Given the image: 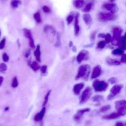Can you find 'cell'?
Masks as SVG:
<instances>
[{"label": "cell", "mask_w": 126, "mask_h": 126, "mask_svg": "<svg viewBox=\"0 0 126 126\" xmlns=\"http://www.w3.org/2000/svg\"><path fill=\"white\" fill-rule=\"evenodd\" d=\"M115 108L116 109L117 112L121 116L126 114V101L124 100H119L115 103Z\"/></svg>", "instance_id": "obj_1"}, {"label": "cell", "mask_w": 126, "mask_h": 126, "mask_svg": "<svg viewBox=\"0 0 126 126\" xmlns=\"http://www.w3.org/2000/svg\"><path fill=\"white\" fill-rule=\"evenodd\" d=\"M93 88L95 91H103L107 89L108 84L105 81L95 80L93 82Z\"/></svg>", "instance_id": "obj_2"}, {"label": "cell", "mask_w": 126, "mask_h": 126, "mask_svg": "<svg viewBox=\"0 0 126 126\" xmlns=\"http://www.w3.org/2000/svg\"><path fill=\"white\" fill-rule=\"evenodd\" d=\"M90 72V67L89 65H82L79 67L78 70V72L77 75L76 77L75 80H78V79H80L82 77H86L87 74L88 75L89 74Z\"/></svg>", "instance_id": "obj_3"}, {"label": "cell", "mask_w": 126, "mask_h": 126, "mask_svg": "<svg viewBox=\"0 0 126 126\" xmlns=\"http://www.w3.org/2000/svg\"><path fill=\"white\" fill-rule=\"evenodd\" d=\"M98 20L101 22H106L110 21H113L115 18V16L110 12H100L98 15Z\"/></svg>", "instance_id": "obj_4"}, {"label": "cell", "mask_w": 126, "mask_h": 126, "mask_svg": "<svg viewBox=\"0 0 126 126\" xmlns=\"http://www.w3.org/2000/svg\"><path fill=\"white\" fill-rule=\"evenodd\" d=\"M122 32H123V30L120 28H114L113 30V36L112 37V39L111 42L112 44L114 45H118V42H119V39L121 37Z\"/></svg>", "instance_id": "obj_5"}, {"label": "cell", "mask_w": 126, "mask_h": 126, "mask_svg": "<svg viewBox=\"0 0 126 126\" xmlns=\"http://www.w3.org/2000/svg\"><path fill=\"white\" fill-rule=\"evenodd\" d=\"M92 93V90L91 87H87L84 90L80 97V103L84 104L87 102L91 98Z\"/></svg>", "instance_id": "obj_6"}, {"label": "cell", "mask_w": 126, "mask_h": 126, "mask_svg": "<svg viewBox=\"0 0 126 126\" xmlns=\"http://www.w3.org/2000/svg\"><path fill=\"white\" fill-rule=\"evenodd\" d=\"M123 85H115L111 88L110 90V94L108 96V100H111V99L113 98V97L119 94L120 93L121 90L123 88Z\"/></svg>", "instance_id": "obj_7"}, {"label": "cell", "mask_w": 126, "mask_h": 126, "mask_svg": "<svg viewBox=\"0 0 126 126\" xmlns=\"http://www.w3.org/2000/svg\"><path fill=\"white\" fill-rule=\"evenodd\" d=\"M23 33H24L25 37L29 40L30 46L32 48H34V40H33V36H32V33L31 32V31L30 30L27 29V28H24L23 29Z\"/></svg>", "instance_id": "obj_8"}, {"label": "cell", "mask_w": 126, "mask_h": 126, "mask_svg": "<svg viewBox=\"0 0 126 126\" xmlns=\"http://www.w3.org/2000/svg\"><path fill=\"white\" fill-rule=\"evenodd\" d=\"M90 111H91V109L90 108H85L79 110L77 112V113H76V114L75 115V116H74V119L76 121H77V122H79V121L81 120V119L82 118L83 115L86 112H89Z\"/></svg>", "instance_id": "obj_9"}, {"label": "cell", "mask_w": 126, "mask_h": 126, "mask_svg": "<svg viewBox=\"0 0 126 126\" xmlns=\"http://www.w3.org/2000/svg\"><path fill=\"white\" fill-rule=\"evenodd\" d=\"M44 32L47 35V37L49 38H54L55 34V30L54 27L50 25H46L44 29Z\"/></svg>", "instance_id": "obj_10"}, {"label": "cell", "mask_w": 126, "mask_h": 126, "mask_svg": "<svg viewBox=\"0 0 126 126\" xmlns=\"http://www.w3.org/2000/svg\"><path fill=\"white\" fill-rule=\"evenodd\" d=\"M103 7L105 9H106L108 11H110V13L114 14L117 11V6L116 4L113 3V2H110V3H107L103 5Z\"/></svg>", "instance_id": "obj_11"}, {"label": "cell", "mask_w": 126, "mask_h": 126, "mask_svg": "<svg viewBox=\"0 0 126 126\" xmlns=\"http://www.w3.org/2000/svg\"><path fill=\"white\" fill-rule=\"evenodd\" d=\"M101 72H102V69L100 65H97V66L94 67L92 72V75H91V79H94L98 77L100 75Z\"/></svg>", "instance_id": "obj_12"}, {"label": "cell", "mask_w": 126, "mask_h": 126, "mask_svg": "<svg viewBox=\"0 0 126 126\" xmlns=\"http://www.w3.org/2000/svg\"><path fill=\"white\" fill-rule=\"evenodd\" d=\"M88 55V51L85 50H82L78 54V55L76 57V61L78 62L79 63H81L83 60L86 59V57Z\"/></svg>", "instance_id": "obj_13"}, {"label": "cell", "mask_w": 126, "mask_h": 126, "mask_svg": "<svg viewBox=\"0 0 126 126\" xmlns=\"http://www.w3.org/2000/svg\"><path fill=\"white\" fill-rule=\"evenodd\" d=\"M84 84L83 83H79V84H77L75 85L73 87V92L75 95H79L81 92V90L84 88Z\"/></svg>", "instance_id": "obj_14"}, {"label": "cell", "mask_w": 126, "mask_h": 126, "mask_svg": "<svg viewBox=\"0 0 126 126\" xmlns=\"http://www.w3.org/2000/svg\"><path fill=\"white\" fill-rule=\"evenodd\" d=\"M46 113V107H43L42 108V109L41 110V111L39 112H38V114H36L34 117V121H40L43 119V118L44 117V115Z\"/></svg>", "instance_id": "obj_15"}, {"label": "cell", "mask_w": 126, "mask_h": 126, "mask_svg": "<svg viewBox=\"0 0 126 126\" xmlns=\"http://www.w3.org/2000/svg\"><path fill=\"white\" fill-rule=\"evenodd\" d=\"M79 14L77 13V15L75 17V35L77 36L79 35L80 30V27L79 25Z\"/></svg>", "instance_id": "obj_16"}, {"label": "cell", "mask_w": 126, "mask_h": 126, "mask_svg": "<svg viewBox=\"0 0 126 126\" xmlns=\"http://www.w3.org/2000/svg\"><path fill=\"white\" fill-rule=\"evenodd\" d=\"M118 45H119L120 49H123V50H125L126 49V35H123V37H121L119 39V42H118Z\"/></svg>", "instance_id": "obj_17"}, {"label": "cell", "mask_w": 126, "mask_h": 126, "mask_svg": "<svg viewBox=\"0 0 126 126\" xmlns=\"http://www.w3.org/2000/svg\"><path fill=\"white\" fill-rule=\"evenodd\" d=\"M121 117L120 115L118 113V112H113V113L107 115L103 117V119L107 120H111V119H115L118 118V117Z\"/></svg>", "instance_id": "obj_18"}, {"label": "cell", "mask_w": 126, "mask_h": 126, "mask_svg": "<svg viewBox=\"0 0 126 126\" xmlns=\"http://www.w3.org/2000/svg\"><path fill=\"white\" fill-rule=\"evenodd\" d=\"M34 56H35L36 59L38 61V62L41 61V50H40V46L38 44L36 46V48L35 49L34 52Z\"/></svg>", "instance_id": "obj_19"}, {"label": "cell", "mask_w": 126, "mask_h": 126, "mask_svg": "<svg viewBox=\"0 0 126 126\" xmlns=\"http://www.w3.org/2000/svg\"><path fill=\"white\" fill-rule=\"evenodd\" d=\"M73 5L76 8H81L84 5V0H74Z\"/></svg>", "instance_id": "obj_20"}, {"label": "cell", "mask_w": 126, "mask_h": 126, "mask_svg": "<svg viewBox=\"0 0 126 126\" xmlns=\"http://www.w3.org/2000/svg\"><path fill=\"white\" fill-rule=\"evenodd\" d=\"M83 19L86 25L91 24L92 21V17L91 16V15H90L89 14H87V13L84 14L83 15Z\"/></svg>", "instance_id": "obj_21"}, {"label": "cell", "mask_w": 126, "mask_h": 126, "mask_svg": "<svg viewBox=\"0 0 126 126\" xmlns=\"http://www.w3.org/2000/svg\"><path fill=\"white\" fill-rule=\"evenodd\" d=\"M107 64L111 65H119L121 64L120 61L116 60V59H111V58H108L107 59Z\"/></svg>", "instance_id": "obj_22"}, {"label": "cell", "mask_w": 126, "mask_h": 126, "mask_svg": "<svg viewBox=\"0 0 126 126\" xmlns=\"http://www.w3.org/2000/svg\"><path fill=\"white\" fill-rule=\"evenodd\" d=\"M30 67L32 68L33 70H34V71H36V70H39V69H40V66H39V64L36 61H34L33 62V63H31V64H30Z\"/></svg>", "instance_id": "obj_23"}, {"label": "cell", "mask_w": 126, "mask_h": 126, "mask_svg": "<svg viewBox=\"0 0 126 126\" xmlns=\"http://www.w3.org/2000/svg\"><path fill=\"white\" fill-rule=\"evenodd\" d=\"M112 54H114V55H123L124 54V50L120 49V48H116V49H114V50L112 51Z\"/></svg>", "instance_id": "obj_24"}, {"label": "cell", "mask_w": 126, "mask_h": 126, "mask_svg": "<svg viewBox=\"0 0 126 126\" xmlns=\"http://www.w3.org/2000/svg\"><path fill=\"white\" fill-rule=\"evenodd\" d=\"M21 1L20 0H12L11 2V6L12 8H17L21 4Z\"/></svg>", "instance_id": "obj_25"}, {"label": "cell", "mask_w": 126, "mask_h": 126, "mask_svg": "<svg viewBox=\"0 0 126 126\" xmlns=\"http://www.w3.org/2000/svg\"><path fill=\"white\" fill-rule=\"evenodd\" d=\"M92 101H94V102L99 103L103 100V96H101V95H95V96H93L92 98Z\"/></svg>", "instance_id": "obj_26"}, {"label": "cell", "mask_w": 126, "mask_h": 126, "mask_svg": "<svg viewBox=\"0 0 126 126\" xmlns=\"http://www.w3.org/2000/svg\"><path fill=\"white\" fill-rule=\"evenodd\" d=\"M33 17H34V20H35L36 22L37 23H40V22H41L42 19H41V14L40 13H39V12H36V13L34 14V16H33Z\"/></svg>", "instance_id": "obj_27"}, {"label": "cell", "mask_w": 126, "mask_h": 126, "mask_svg": "<svg viewBox=\"0 0 126 126\" xmlns=\"http://www.w3.org/2000/svg\"><path fill=\"white\" fill-rule=\"evenodd\" d=\"M111 106L110 105H105L100 108V112H106L108 110L110 109Z\"/></svg>", "instance_id": "obj_28"}, {"label": "cell", "mask_w": 126, "mask_h": 126, "mask_svg": "<svg viewBox=\"0 0 126 126\" xmlns=\"http://www.w3.org/2000/svg\"><path fill=\"white\" fill-rule=\"evenodd\" d=\"M92 4L91 3V2H89V3L87 4L85 6V7H84L83 9V11L84 12H89L91 10V9H92Z\"/></svg>", "instance_id": "obj_29"}, {"label": "cell", "mask_w": 126, "mask_h": 126, "mask_svg": "<svg viewBox=\"0 0 126 126\" xmlns=\"http://www.w3.org/2000/svg\"><path fill=\"white\" fill-rule=\"evenodd\" d=\"M7 67L6 64H4V63H1V64H0V72L4 73L7 70Z\"/></svg>", "instance_id": "obj_30"}, {"label": "cell", "mask_w": 126, "mask_h": 126, "mask_svg": "<svg viewBox=\"0 0 126 126\" xmlns=\"http://www.w3.org/2000/svg\"><path fill=\"white\" fill-rule=\"evenodd\" d=\"M106 44H107V42L105 41H101V42H98V44H97V47L99 49H103L106 46Z\"/></svg>", "instance_id": "obj_31"}, {"label": "cell", "mask_w": 126, "mask_h": 126, "mask_svg": "<svg viewBox=\"0 0 126 126\" xmlns=\"http://www.w3.org/2000/svg\"><path fill=\"white\" fill-rule=\"evenodd\" d=\"M18 85V80H17V77H15L12 80V86L13 88H16L17 87Z\"/></svg>", "instance_id": "obj_32"}, {"label": "cell", "mask_w": 126, "mask_h": 126, "mask_svg": "<svg viewBox=\"0 0 126 126\" xmlns=\"http://www.w3.org/2000/svg\"><path fill=\"white\" fill-rule=\"evenodd\" d=\"M104 38L105 39L106 42H107V43H110V42H111V41L112 37H111V35L110 33H107V34H105V35Z\"/></svg>", "instance_id": "obj_33"}, {"label": "cell", "mask_w": 126, "mask_h": 126, "mask_svg": "<svg viewBox=\"0 0 126 126\" xmlns=\"http://www.w3.org/2000/svg\"><path fill=\"white\" fill-rule=\"evenodd\" d=\"M50 92H51V90H49V91L47 92V93L46 94V95L45 96V99H44V103H43V105H46L47 104V103L48 101V99H49V95H50Z\"/></svg>", "instance_id": "obj_34"}, {"label": "cell", "mask_w": 126, "mask_h": 126, "mask_svg": "<svg viewBox=\"0 0 126 126\" xmlns=\"http://www.w3.org/2000/svg\"><path fill=\"white\" fill-rule=\"evenodd\" d=\"M6 44V38H4L0 42V49H2L5 46Z\"/></svg>", "instance_id": "obj_35"}, {"label": "cell", "mask_w": 126, "mask_h": 126, "mask_svg": "<svg viewBox=\"0 0 126 126\" xmlns=\"http://www.w3.org/2000/svg\"><path fill=\"white\" fill-rule=\"evenodd\" d=\"M73 16H72V15H69L67 17V18H66V21H67L68 23V24H70V23L72 22V21H73Z\"/></svg>", "instance_id": "obj_36"}, {"label": "cell", "mask_w": 126, "mask_h": 126, "mask_svg": "<svg viewBox=\"0 0 126 126\" xmlns=\"http://www.w3.org/2000/svg\"><path fill=\"white\" fill-rule=\"evenodd\" d=\"M61 44V42H60V36L59 33H57V43L55 44V46L59 47Z\"/></svg>", "instance_id": "obj_37"}, {"label": "cell", "mask_w": 126, "mask_h": 126, "mask_svg": "<svg viewBox=\"0 0 126 126\" xmlns=\"http://www.w3.org/2000/svg\"><path fill=\"white\" fill-rule=\"evenodd\" d=\"M2 60H3V61L4 62H7L9 61V56L7 55L6 53H4L3 54H2Z\"/></svg>", "instance_id": "obj_38"}, {"label": "cell", "mask_w": 126, "mask_h": 126, "mask_svg": "<svg viewBox=\"0 0 126 126\" xmlns=\"http://www.w3.org/2000/svg\"><path fill=\"white\" fill-rule=\"evenodd\" d=\"M41 69V72L43 74H45L46 72H47V66L46 65H43V66L41 67L40 68Z\"/></svg>", "instance_id": "obj_39"}, {"label": "cell", "mask_w": 126, "mask_h": 126, "mask_svg": "<svg viewBox=\"0 0 126 126\" xmlns=\"http://www.w3.org/2000/svg\"><path fill=\"white\" fill-rule=\"evenodd\" d=\"M108 82H109L110 83H111V84H116L117 82V79H116L115 77H112V78H110V79L108 80Z\"/></svg>", "instance_id": "obj_40"}, {"label": "cell", "mask_w": 126, "mask_h": 126, "mask_svg": "<svg viewBox=\"0 0 126 126\" xmlns=\"http://www.w3.org/2000/svg\"><path fill=\"white\" fill-rule=\"evenodd\" d=\"M43 10L44 12H46V13H47V12H50V8H49V7L47 6H43Z\"/></svg>", "instance_id": "obj_41"}, {"label": "cell", "mask_w": 126, "mask_h": 126, "mask_svg": "<svg viewBox=\"0 0 126 126\" xmlns=\"http://www.w3.org/2000/svg\"><path fill=\"white\" fill-rule=\"evenodd\" d=\"M121 63H124V64H126V56L125 54H123V56H122L121 59Z\"/></svg>", "instance_id": "obj_42"}, {"label": "cell", "mask_w": 126, "mask_h": 126, "mask_svg": "<svg viewBox=\"0 0 126 126\" xmlns=\"http://www.w3.org/2000/svg\"><path fill=\"white\" fill-rule=\"evenodd\" d=\"M116 126H124V125L123 122H117L116 124Z\"/></svg>", "instance_id": "obj_43"}, {"label": "cell", "mask_w": 126, "mask_h": 126, "mask_svg": "<svg viewBox=\"0 0 126 126\" xmlns=\"http://www.w3.org/2000/svg\"><path fill=\"white\" fill-rule=\"evenodd\" d=\"M3 81H4V78L0 76V86H1V85H2Z\"/></svg>", "instance_id": "obj_44"}, {"label": "cell", "mask_w": 126, "mask_h": 126, "mask_svg": "<svg viewBox=\"0 0 126 126\" xmlns=\"http://www.w3.org/2000/svg\"><path fill=\"white\" fill-rule=\"evenodd\" d=\"M105 35V34H104V33H99L98 37H99V38H104Z\"/></svg>", "instance_id": "obj_45"}, {"label": "cell", "mask_w": 126, "mask_h": 126, "mask_svg": "<svg viewBox=\"0 0 126 126\" xmlns=\"http://www.w3.org/2000/svg\"><path fill=\"white\" fill-rule=\"evenodd\" d=\"M2 1H6V0H2Z\"/></svg>", "instance_id": "obj_46"}, {"label": "cell", "mask_w": 126, "mask_h": 126, "mask_svg": "<svg viewBox=\"0 0 126 126\" xmlns=\"http://www.w3.org/2000/svg\"><path fill=\"white\" fill-rule=\"evenodd\" d=\"M0 37H1V32H0Z\"/></svg>", "instance_id": "obj_47"}, {"label": "cell", "mask_w": 126, "mask_h": 126, "mask_svg": "<svg viewBox=\"0 0 126 126\" xmlns=\"http://www.w3.org/2000/svg\"></svg>", "instance_id": "obj_48"}]
</instances>
